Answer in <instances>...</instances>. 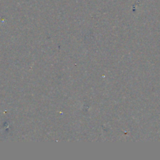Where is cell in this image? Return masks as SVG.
I'll return each instance as SVG.
<instances>
[]
</instances>
